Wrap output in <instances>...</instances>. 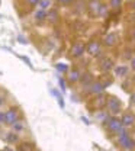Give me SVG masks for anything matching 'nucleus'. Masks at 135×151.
I'll use <instances>...</instances> for the list:
<instances>
[{"instance_id":"nucleus-1","label":"nucleus","mask_w":135,"mask_h":151,"mask_svg":"<svg viewBox=\"0 0 135 151\" xmlns=\"http://www.w3.org/2000/svg\"><path fill=\"white\" fill-rule=\"evenodd\" d=\"M119 144H121L122 147L128 148V150H131V148L135 145V142L129 138V135L124 131V129H121V131H119Z\"/></svg>"},{"instance_id":"nucleus-2","label":"nucleus","mask_w":135,"mask_h":151,"mask_svg":"<svg viewBox=\"0 0 135 151\" xmlns=\"http://www.w3.org/2000/svg\"><path fill=\"white\" fill-rule=\"evenodd\" d=\"M108 109L113 113L119 112V111H121V103H119V100L115 99V97H111V99L108 100Z\"/></svg>"},{"instance_id":"nucleus-3","label":"nucleus","mask_w":135,"mask_h":151,"mask_svg":"<svg viewBox=\"0 0 135 151\" xmlns=\"http://www.w3.org/2000/svg\"><path fill=\"white\" fill-rule=\"evenodd\" d=\"M87 52L90 55H99V52H100V44L97 41H92L87 45Z\"/></svg>"},{"instance_id":"nucleus-4","label":"nucleus","mask_w":135,"mask_h":151,"mask_svg":"<svg viewBox=\"0 0 135 151\" xmlns=\"http://www.w3.org/2000/svg\"><path fill=\"white\" fill-rule=\"evenodd\" d=\"M108 128L113 132H119L122 129V122L115 119V118H112V119H109V122H108Z\"/></svg>"},{"instance_id":"nucleus-5","label":"nucleus","mask_w":135,"mask_h":151,"mask_svg":"<svg viewBox=\"0 0 135 151\" xmlns=\"http://www.w3.org/2000/svg\"><path fill=\"white\" fill-rule=\"evenodd\" d=\"M4 122H7V124H15V122H18V112H16L15 109L6 112L4 113Z\"/></svg>"},{"instance_id":"nucleus-6","label":"nucleus","mask_w":135,"mask_h":151,"mask_svg":"<svg viewBox=\"0 0 135 151\" xmlns=\"http://www.w3.org/2000/svg\"><path fill=\"white\" fill-rule=\"evenodd\" d=\"M134 121H135V116L132 113H125L121 122H122V125H125V127H131V125L134 124Z\"/></svg>"},{"instance_id":"nucleus-7","label":"nucleus","mask_w":135,"mask_h":151,"mask_svg":"<svg viewBox=\"0 0 135 151\" xmlns=\"http://www.w3.org/2000/svg\"><path fill=\"white\" fill-rule=\"evenodd\" d=\"M83 52H84V45L83 44H76L71 48V55L73 57H80Z\"/></svg>"},{"instance_id":"nucleus-8","label":"nucleus","mask_w":135,"mask_h":151,"mask_svg":"<svg viewBox=\"0 0 135 151\" xmlns=\"http://www.w3.org/2000/svg\"><path fill=\"white\" fill-rule=\"evenodd\" d=\"M103 42H105V45H108V47L115 45L116 35H115V34H109V35H106V37H105V39H103Z\"/></svg>"},{"instance_id":"nucleus-9","label":"nucleus","mask_w":135,"mask_h":151,"mask_svg":"<svg viewBox=\"0 0 135 151\" xmlns=\"http://www.w3.org/2000/svg\"><path fill=\"white\" fill-rule=\"evenodd\" d=\"M115 73H116V76H125L126 73H128V67L119 65V67H116L115 68Z\"/></svg>"},{"instance_id":"nucleus-10","label":"nucleus","mask_w":135,"mask_h":151,"mask_svg":"<svg viewBox=\"0 0 135 151\" xmlns=\"http://www.w3.org/2000/svg\"><path fill=\"white\" fill-rule=\"evenodd\" d=\"M112 60H105L103 63H102V68H103V71H109L111 68H112Z\"/></svg>"},{"instance_id":"nucleus-11","label":"nucleus","mask_w":135,"mask_h":151,"mask_svg":"<svg viewBox=\"0 0 135 151\" xmlns=\"http://www.w3.org/2000/svg\"><path fill=\"white\" fill-rule=\"evenodd\" d=\"M92 87H93V89H92V92H93V93H102V92H103V89H105V87H103V84H100V83H95Z\"/></svg>"},{"instance_id":"nucleus-12","label":"nucleus","mask_w":135,"mask_h":151,"mask_svg":"<svg viewBox=\"0 0 135 151\" xmlns=\"http://www.w3.org/2000/svg\"><path fill=\"white\" fill-rule=\"evenodd\" d=\"M99 7H100V3L97 1V0H93V1H90V9L93 10V13H96L99 12Z\"/></svg>"},{"instance_id":"nucleus-13","label":"nucleus","mask_w":135,"mask_h":151,"mask_svg":"<svg viewBox=\"0 0 135 151\" xmlns=\"http://www.w3.org/2000/svg\"><path fill=\"white\" fill-rule=\"evenodd\" d=\"M34 144H22V147H19V151H34Z\"/></svg>"},{"instance_id":"nucleus-14","label":"nucleus","mask_w":135,"mask_h":151,"mask_svg":"<svg viewBox=\"0 0 135 151\" xmlns=\"http://www.w3.org/2000/svg\"><path fill=\"white\" fill-rule=\"evenodd\" d=\"M78 78H80V73H78L77 70H73V71L70 73V80H71V81H77Z\"/></svg>"},{"instance_id":"nucleus-15","label":"nucleus","mask_w":135,"mask_h":151,"mask_svg":"<svg viewBox=\"0 0 135 151\" xmlns=\"http://www.w3.org/2000/svg\"><path fill=\"white\" fill-rule=\"evenodd\" d=\"M47 18H50L51 22H55V20H57V12H54V10L50 12V15H47Z\"/></svg>"},{"instance_id":"nucleus-16","label":"nucleus","mask_w":135,"mask_h":151,"mask_svg":"<svg viewBox=\"0 0 135 151\" xmlns=\"http://www.w3.org/2000/svg\"><path fill=\"white\" fill-rule=\"evenodd\" d=\"M45 18H47V12L45 10H41V12L37 13V19L38 20H42V19H45Z\"/></svg>"},{"instance_id":"nucleus-17","label":"nucleus","mask_w":135,"mask_h":151,"mask_svg":"<svg viewBox=\"0 0 135 151\" xmlns=\"http://www.w3.org/2000/svg\"><path fill=\"white\" fill-rule=\"evenodd\" d=\"M39 6H41L42 9H47V7L50 6V0H41V1H39Z\"/></svg>"},{"instance_id":"nucleus-18","label":"nucleus","mask_w":135,"mask_h":151,"mask_svg":"<svg viewBox=\"0 0 135 151\" xmlns=\"http://www.w3.org/2000/svg\"><path fill=\"white\" fill-rule=\"evenodd\" d=\"M57 70H60V71H67L68 68H67V65H64V64H57Z\"/></svg>"},{"instance_id":"nucleus-19","label":"nucleus","mask_w":135,"mask_h":151,"mask_svg":"<svg viewBox=\"0 0 135 151\" xmlns=\"http://www.w3.org/2000/svg\"><path fill=\"white\" fill-rule=\"evenodd\" d=\"M121 4V0H111V6L112 7H119Z\"/></svg>"},{"instance_id":"nucleus-20","label":"nucleus","mask_w":135,"mask_h":151,"mask_svg":"<svg viewBox=\"0 0 135 151\" xmlns=\"http://www.w3.org/2000/svg\"><path fill=\"white\" fill-rule=\"evenodd\" d=\"M7 141L15 142V141H18V137H16V135H9V137H7Z\"/></svg>"},{"instance_id":"nucleus-21","label":"nucleus","mask_w":135,"mask_h":151,"mask_svg":"<svg viewBox=\"0 0 135 151\" xmlns=\"http://www.w3.org/2000/svg\"><path fill=\"white\" fill-rule=\"evenodd\" d=\"M60 86H61V89H62V90H65V83H64V80H62V78H60Z\"/></svg>"},{"instance_id":"nucleus-22","label":"nucleus","mask_w":135,"mask_h":151,"mask_svg":"<svg viewBox=\"0 0 135 151\" xmlns=\"http://www.w3.org/2000/svg\"><path fill=\"white\" fill-rule=\"evenodd\" d=\"M39 1H41V0H28V3H29V4H38Z\"/></svg>"},{"instance_id":"nucleus-23","label":"nucleus","mask_w":135,"mask_h":151,"mask_svg":"<svg viewBox=\"0 0 135 151\" xmlns=\"http://www.w3.org/2000/svg\"><path fill=\"white\" fill-rule=\"evenodd\" d=\"M4 122V113H0V124Z\"/></svg>"},{"instance_id":"nucleus-24","label":"nucleus","mask_w":135,"mask_h":151,"mask_svg":"<svg viewBox=\"0 0 135 151\" xmlns=\"http://www.w3.org/2000/svg\"><path fill=\"white\" fill-rule=\"evenodd\" d=\"M131 67L135 70V58H132V61H131Z\"/></svg>"},{"instance_id":"nucleus-25","label":"nucleus","mask_w":135,"mask_h":151,"mask_svg":"<svg viewBox=\"0 0 135 151\" xmlns=\"http://www.w3.org/2000/svg\"><path fill=\"white\" fill-rule=\"evenodd\" d=\"M58 1H61V3H70V1H73V0H58Z\"/></svg>"},{"instance_id":"nucleus-26","label":"nucleus","mask_w":135,"mask_h":151,"mask_svg":"<svg viewBox=\"0 0 135 151\" xmlns=\"http://www.w3.org/2000/svg\"><path fill=\"white\" fill-rule=\"evenodd\" d=\"M132 102H134V103H135V94H134V96H132Z\"/></svg>"},{"instance_id":"nucleus-27","label":"nucleus","mask_w":135,"mask_h":151,"mask_svg":"<svg viewBox=\"0 0 135 151\" xmlns=\"http://www.w3.org/2000/svg\"><path fill=\"white\" fill-rule=\"evenodd\" d=\"M132 37H134V38H135V29H134V32H132Z\"/></svg>"},{"instance_id":"nucleus-28","label":"nucleus","mask_w":135,"mask_h":151,"mask_svg":"<svg viewBox=\"0 0 135 151\" xmlns=\"http://www.w3.org/2000/svg\"><path fill=\"white\" fill-rule=\"evenodd\" d=\"M134 83H135V77H134Z\"/></svg>"},{"instance_id":"nucleus-29","label":"nucleus","mask_w":135,"mask_h":151,"mask_svg":"<svg viewBox=\"0 0 135 151\" xmlns=\"http://www.w3.org/2000/svg\"><path fill=\"white\" fill-rule=\"evenodd\" d=\"M134 7H135V1H134Z\"/></svg>"},{"instance_id":"nucleus-30","label":"nucleus","mask_w":135,"mask_h":151,"mask_svg":"<svg viewBox=\"0 0 135 151\" xmlns=\"http://www.w3.org/2000/svg\"><path fill=\"white\" fill-rule=\"evenodd\" d=\"M134 19H135V16H134Z\"/></svg>"}]
</instances>
